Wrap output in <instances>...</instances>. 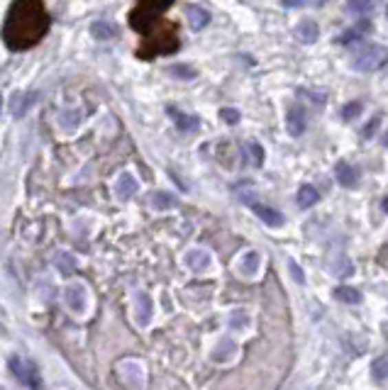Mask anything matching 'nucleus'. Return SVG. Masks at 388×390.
Returning <instances> with one entry per match:
<instances>
[{
	"mask_svg": "<svg viewBox=\"0 0 388 390\" xmlns=\"http://www.w3.org/2000/svg\"><path fill=\"white\" fill-rule=\"evenodd\" d=\"M52 17L42 0H12L3 22V42L10 52H28L47 37Z\"/></svg>",
	"mask_w": 388,
	"mask_h": 390,
	"instance_id": "obj_1",
	"label": "nucleus"
},
{
	"mask_svg": "<svg viewBox=\"0 0 388 390\" xmlns=\"http://www.w3.org/2000/svg\"><path fill=\"white\" fill-rule=\"evenodd\" d=\"M220 118H222V122H227V124H237L242 115H239V110H235V107H222Z\"/></svg>",
	"mask_w": 388,
	"mask_h": 390,
	"instance_id": "obj_29",
	"label": "nucleus"
},
{
	"mask_svg": "<svg viewBox=\"0 0 388 390\" xmlns=\"http://www.w3.org/2000/svg\"><path fill=\"white\" fill-rule=\"evenodd\" d=\"M151 315H154V303H151V298L147 293H137L135 295V317L137 322H140L142 327L149 325Z\"/></svg>",
	"mask_w": 388,
	"mask_h": 390,
	"instance_id": "obj_9",
	"label": "nucleus"
},
{
	"mask_svg": "<svg viewBox=\"0 0 388 390\" xmlns=\"http://www.w3.org/2000/svg\"><path fill=\"white\" fill-rule=\"evenodd\" d=\"M308 0H281V6L286 8V10H298V8L305 6Z\"/></svg>",
	"mask_w": 388,
	"mask_h": 390,
	"instance_id": "obj_31",
	"label": "nucleus"
},
{
	"mask_svg": "<svg viewBox=\"0 0 388 390\" xmlns=\"http://www.w3.org/2000/svg\"><path fill=\"white\" fill-rule=\"evenodd\" d=\"M325 3H327V0H313V6H315V8H323Z\"/></svg>",
	"mask_w": 388,
	"mask_h": 390,
	"instance_id": "obj_34",
	"label": "nucleus"
},
{
	"mask_svg": "<svg viewBox=\"0 0 388 390\" xmlns=\"http://www.w3.org/2000/svg\"><path fill=\"white\" fill-rule=\"evenodd\" d=\"M242 259H244V261H242V266H239V271H242V276H252V273L259 268V254L257 252H247Z\"/></svg>",
	"mask_w": 388,
	"mask_h": 390,
	"instance_id": "obj_25",
	"label": "nucleus"
},
{
	"mask_svg": "<svg viewBox=\"0 0 388 390\" xmlns=\"http://www.w3.org/2000/svg\"><path fill=\"white\" fill-rule=\"evenodd\" d=\"M320 200V193L318 188L313 186H301V191H298V205L301 208H313L315 203Z\"/></svg>",
	"mask_w": 388,
	"mask_h": 390,
	"instance_id": "obj_20",
	"label": "nucleus"
},
{
	"mask_svg": "<svg viewBox=\"0 0 388 390\" xmlns=\"http://www.w3.org/2000/svg\"><path fill=\"white\" fill-rule=\"evenodd\" d=\"M288 268H291V271H293V276H296L298 283H303V271H301V268H298V263H296V261H288Z\"/></svg>",
	"mask_w": 388,
	"mask_h": 390,
	"instance_id": "obj_33",
	"label": "nucleus"
},
{
	"mask_svg": "<svg viewBox=\"0 0 388 390\" xmlns=\"http://www.w3.org/2000/svg\"><path fill=\"white\" fill-rule=\"evenodd\" d=\"M151 208L154 210H171V208H176V198L166 191H157L154 195H151Z\"/></svg>",
	"mask_w": 388,
	"mask_h": 390,
	"instance_id": "obj_23",
	"label": "nucleus"
},
{
	"mask_svg": "<svg viewBox=\"0 0 388 390\" xmlns=\"http://www.w3.org/2000/svg\"><path fill=\"white\" fill-rule=\"evenodd\" d=\"M252 210H254V215H257V217L264 222V225H269V227H281V225H283V215H281L279 210L269 208V205L254 203Z\"/></svg>",
	"mask_w": 388,
	"mask_h": 390,
	"instance_id": "obj_13",
	"label": "nucleus"
},
{
	"mask_svg": "<svg viewBox=\"0 0 388 390\" xmlns=\"http://www.w3.org/2000/svg\"><path fill=\"white\" fill-rule=\"evenodd\" d=\"M371 30H374V27H371V22H369V20H361L356 27H352L349 32H345V34H342V37H340V44H345V47H347V44H354V42H359V39L364 37V34H369V32H371Z\"/></svg>",
	"mask_w": 388,
	"mask_h": 390,
	"instance_id": "obj_17",
	"label": "nucleus"
},
{
	"mask_svg": "<svg viewBox=\"0 0 388 390\" xmlns=\"http://www.w3.org/2000/svg\"><path fill=\"white\" fill-rule=\"evenodd\" d=\"M169 115L173 118V122H176V127L181 129V132L198 129V118H193V115H184L181 110H176V107H169Z\"/></svg>",
	"mask_w": 388,
	"mask_h": 390,
	"instance_id": "obj_18",
	"label": "nucleus"
},
{
	"mask_svg": "<svg viewBox=\"0 0 388 390\" xmlns=\"http://www.w3.org/2000/svg\"><path fill=\"white\" fill-rule=\"evenodd\" d=\"M349 12H354V15H371L374 10H376V0H349Z\"/></svg>",
	"mask_w": 388,
	"mask_h": 390,
	"instance_id": "obj_24",
	"label": "nucleus"
},
{
	"mask_svg": "<svg viewBox=\"0 0 388 390\" xmlns=\"http://www.w3.org/2000/svg\"><path fill=\"white\" fill-rule=\"evenodd\" d=\"M371 371H374V376H376V380H383L388 376V358L386 356L376 358L374 366H371Z\"/></svg>",
	"mask_w": 388,
	"mask_h": 390,
	"instance_id": "obj_28",
	"label": "nucleus"
},
{
	"mask_svg": "<svg viewBox=\"0 0 388 390\" xmlns=\"http://www.w3.org/2000/svg\"><path fill=\"white\" fill-rule=\"evenodd\" d=\"M378 124H381V115H376V118L371 120V124H367V127H364V137H371V134L376 132Z\"/></svg>",
	"mask_w": 388,
	"mask_h": 390,
	"instance_id": "obj_32",
	"label": "nucleus"
},
{
	"mask_svg": "<svg viewBox=\"0 0 388 390\" xmlns=\"http://www.w3.org/2000/svg\"><path fill=\"white\" fill-rule=\"evenodd\" d=\"M334 298L342 300V303H347V305L361 303V293L356 288H349V285H337V288H334Z\"/></svg>",
	"mask_w": 388,
	"mask_h": 390,
	"instance_id": "obj_21",
	"label": "nucleus"
},
{
	"mask_svg": "<svg viewBox=\"0 0 388 390\" xmlns=\"http://www.w3.org/2000/svg\"><path fill=\"white\" fill-rule=\"evenodd\" d=\"M91 34H93V39H98V42H110V39L118 37L120 30H118V25H113V22L98 20L96 25L91 27Z\"/></svg>",
	"mask_w": 388,
	"mask_h": 390,
	"instance_id": "obj_15",
	"label": "nucleus"
},
{
	"mask_svg": "<svg viewBox=\"0 0 388 390\" xmlns=\"http://www.w3.org/2000/svg\"><path fill=\"white\" fill-rule=\"evenodd\" d=\"M64 303H66V307H69L71 312H76V315H86V310H88V290H86V285H83V283L66 285Z\"/></svg>",
	"mask_w": 388,
	"mask_h": 390,
	"instance_id": "obj_6",
	"label": "nucleus"
},
{
	"mask_svg": "<svg viewBox=\"0 0 388 390\" xmlns=\"http://www.w3.org/2000/svg\"><path fill=\"white\" fill-rule=\"evenodd\" d=\"M176 0H137L135 10L129 12V27L140 32L142 37L154 30V25L162 22V15L173 6Z\"/></svg>",
	"mask_w": 388,
	"mask_h": 390,
	"instance_id": "obj_3",
	"label": "nucleus"
},
{
	"mask_svg": "<svg viewBox=\"0 0 388 390\" xmlns=\"http://www.w3.org/2000/svg\"><path fill=\"white\" fill-rule=\"evenodd\" d=\"M286 127H288V134H291V137H301V134L305 132L308 118H305V110H303V105H291V110H288Z\"/></svg>",
	"mask_w": 388,
	"mask_h": 390,
	"instance_id": "obj_8",
	"label": "nucleus"
},
{
	"mask_svg": "<svg viewBox=\"0 0 388 390\" xmlns=\"http://www.w3.org/2000/svg\"><path fill=\"white\" fill-rule=\"evenodd\" d=\"M388 64V49L381 44H369L364 47L354 59H352V69L361 71V74H374V71H381Z\"/></svg>",
	"mask_w": 388,
	"mask_h": 390,
	"instance_id": "obj_4",
	"label": "nucleus"
},
{
	"mask_svg": "<svg viewBox=\"0 0 388 390\" xmlns=\"http://www.w3.org/2000/svg\"><path fill=\"white\" fill-rule=\"evenodd\" d=\"M34 93H28V96H15L12 98V105H10V110H12V115H15V118H22V115L28 113L30 110V105H32L34 102Z\"/></svg>",
	"mask_w": 388,
	"mask_h": 390,
	"instance_id": "obj_22",
	"label": "nucleus"
},
{
	"mask_svg": "<svg viewBox=\"0 0 388 390\" xmlns=\"http://www.w3.org/2000/svg\"><path fill=\"white\" fill-rule=\"evenodd\" d=\"M78 122H81V113H64V118H61V124L64 127H78Z\"/></svg>",
	"mask_w": 388,
	"mask_h": 390,
	"instance_id": "obj_30",
	"label": "nucleus"
},
{
	"mask_svg": "<svg viewBox=\"0 0 388 390\" xmlns=\"http://www.w3.org/2000/svg\"><path fill=\"white\" fill-rule=\"evenodd\" d=\"M178 47H181V42H178L176 22L162 20L159 25H154V30L144 37L142 47L137 49V56L149 61L154 59V56H162V54H176Z\"/></svg>",
	"mask_w": 388,
	"mask_h": 390,
	"instance_id": "obj_2",
	"label": "nucleus"
},
{
	"mask_svg": "<svg viewBox=\"0 0 388 390\" xmlns=\"http://www.w3.org/2000/svg\"><path fill=\"white\" fill-rule=\"evenodd\" d=\"M334 176H337L340 186H345V188H354L356 181H359V171H356V166L347 164V161H340V164L334 166Z\"/></svg>",
	"mask_w": 388,
	"mask_h": 390,
	"instance_id": "obj_12",
	"label": "nucleus"
},
{
	"mask_svg": "<svg viewBox=\"0 0 388 390\" xmlns=\"http://www.w3.org/2000/svg\"><path fill=\"white\" fill-rule=\"evenodd\" d=\"M361 110H364V105H361L359 100H352V102H347V105L342 107V118H345V120H356L361 115Z\"/></svg>",
	"mask_w": 388,
	"mask_h": 390,
	"instance_id": "obj_27",
	"label": "nucleus"
},
{
	"mask_svg": "<svg viewBox=\"0 0 388 390\" xmlns=\"http://www.w3.org/2000/svg\"><path fill=\"white\" fill-rule=\"evenodd\" d=\"M318 37H320V27H318V22H313V20H303L301 25L296 27V39H298V42H303V44H313V42H318Z\"/></svg>",
	"mask_w": 388,
	"mask_h": 390,
	"instance_id": "obj_16",
	"label": "nucleus"
},
{
	"mask_svg": "<svg viewBox=\"0 0 388 390\" xmlns=\"http://www.w3.org/2000/svg\"><path fill=\"white\" fill-rule=\"evenodd\" d=\"M8 366H10L12 376H15V378L20 380L25 388L42 390V378H39V371H37V366H34L32 361H28V358H22V356H10Z\"/></svg>",
	"mask_w": 388,
	"mask_h": 390,
	"instance_id": "obj_5",
	"label": "nucleus"
},
{
	"mask_svg": "<svg viewBox=\"0 0 388 390\" xmlns=\"http://www.w3.org/2000/svg\"><path fill=\"white\" fill-rule=\"evenodd\" d=\"M140 191V183L132 173H120V178L115 181V193H118L120 200H129L135 193Z\"/></svg>",
	"mask_w": 388,
	"mask_h": 390,
	"instance_id": "obj_11",
	"label": "nucleus"
},
{
	"mask_svg": "<svg viewBox=\"0 0 388 390\" xmlns=\"http://www.w3.org/2000/svg\"><path fill=\"white\" fill-rule=\"evenodd\" d=\"M54 266L59 268L64 276H71V273L76 271V259H74V254H69V252H56L54 254Z\"/></svg>",
	"mask_w": 388,
	"mask_h": 390,
	"instance_id": "obj_19",
	"label": "nucleus"
},
{
	"mask_svg": "<svg viewBox=\"0 0 388 390\" xmlns=\"http://www.w3.org/2000/svg\"><path fill=\"white\" fill-rule=\"evenodd\" d=\"M118 376L129 390H142L144 388V371L137 361H122L118 364Z\"/></svg>",
	"mask_w": 388,
	"mask_h": 390,
	"instance_id": "obj_7",
	"label": "nucleus"
},
{
	"mask_svg": "<svg viewBox=\"0 0 388 390\" xmlns=\"http://www.w3.org/2000/svg\"><path fill=\"white\" fill-rule=\"evenodd\" d=\"M186 17H188V25L193 32H200V30H205V27L211 25V12L200 6H191L186 10Z\"/></svg>",
	"mask_w": 388,
	"mask_h": 390,
	"instance_id": "obj_14",
	"label": "nucleus"
},
{
	"mask_svg": "<svg viewBox=\"0 0 388 390\" xmlns=\"http://www.w3.org/2000/svg\"><path fill=\"white\" fill-rule=\"evenodd\" d=\"M381 208H383V213H388V198H383V203H381Z\"/></svg>",
	"mask_w": 388,
	"mask_h": 390,
	"instance_id": "obj_35",
	"label": "nucleus"
},
{
	"mask_svg": "<svg viewBox=\"0 0 388 390\" xmlns=\"http://www.w3.org/2000/svg\"><path fill=\"white\" fill-rule=\"evenodd\" d=\"M184 261L193 273H203L211 268V254L205 252V249H191V252L186 254Z\"/></svg>",
	"mask_w": 388,
	"mask_h": 390,
	"instance_id": "obj_10",
	"label": "nucleus"
},
{
	"mask_svg": "<svg viewBox=\"0 0 388 390\" xmlns=\"http://www.w3.org/2000/svg\"><path fill=\"white\" fill-rule=\"evenodd\" d=\"M169 74H171L173 78H181V80L195 78V69L193 66H186V64H173L171 69H169Z\"/></svg>",
	"mask_w": 388,
	"mask_h": 390,
	"instance_id": "obj_26",
	"label": "nucleus"
}]
</instances>
